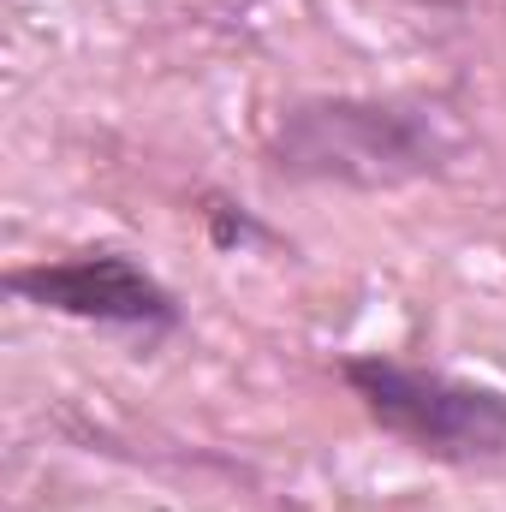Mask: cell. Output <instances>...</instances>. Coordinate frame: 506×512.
<instances>
[{"label":"cell","instance_id":"1","mask_svg":"<svg viewBox=\"0 0 506 512\" xmlns=\"http://www.w3.org/2000/svg\"><path fill=\"white\" fill-rule=\"evenodd\" d=\"M465 149V131L435 102L411 96H304L280 108L262 143L274 179L340 185V191H399L441 179Z\"/></svg>","mask_w":506,"mask_h":512},{"label":"cell","instance_id":"2","mask_svg":"<svg viewBox=\"0 0 506 512\" xmlns=\"http://www.w3.org/2000/svg\"><path fill=\"white\" fill-rule=\"evenodd\" d=\"M340 382L370 411L381 435L405 441L435 465H495L506 459V387L465 382L447 370L405 364L393 352H346Z\"/></svg>","mask_w":506,"mask_h":512},{"label":"cell","instance_id":"3","mask_svg":"<svg viewBox=\"0 0 506 512\" xmlns=\"http://www.w3.org/2000/svg\"><path fill=\"white\" fill-rule=\"evenodd\" d=\"M6 292L48 316L90 322V328H126L143 340L185 328V304L173 298V286L155 280L137 256L114 251V245H84V251L6 268Z\"/></svg>","mask_w":506,"mask_h":512}]
</instances>
